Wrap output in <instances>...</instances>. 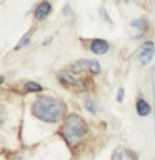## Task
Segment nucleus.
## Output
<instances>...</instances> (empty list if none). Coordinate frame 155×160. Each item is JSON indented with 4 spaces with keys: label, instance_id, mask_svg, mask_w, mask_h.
<instances>
[{
    "label": "nucleus",
    "instance_id": "1",
    "mask_svg": "<svg viewBox=\"0 0 155 160\" xmlns=\"http://www.w3.org/2000/svg\"><path fill=\"white\" fill-rule=\"evenodd\" d=\"M63 103L58 98L47 97V95H40L32 105V113L42 122L55 123L63 117Z\"/></svg>",
    "mask_w": 155,
    "mask_h": 160
},
{
    "label": "nucleus",
    "instance_id": "2",
    "mask_svg": "<svg viewBox=\"0 0 155 160\" xmlns=\"http://www.w3.org/2000/svg\"><path fill=\"white\" fill-rule=\"evenodd\" d=\"M88 128L85 120L80 117V115H70V117L65 120L63 127H62V137L65 138V142L68 145H75L78 140H82L85 135H87Z\"/></svg>",
    "mask_w": 155,
    "mask_h": 160
},
{
    "label": "nucleus",
    "instance_id": "3",
    "mask_svg": "<svg viewBox=\"0 0 155 160\" xmlns=\"http://www.w3.org/2000/svg\"><path fill=\"white\" fill-rule=\"evenodd\" d=\"M153 53H155V45H153V42L147 40V42H143L142 47L138 48L137 60H138L142 65H147V63H150V60L153 58Z\"/></svg>",
    "mask_w": 155,
    "mask_h": 160
},
{
    "label": "nucleus",
    "instance_id": "4",
    "mask_svg": "<svg viewBox=\"0 0 155 160\" xmlns=\"http://www.w3.org/2000/svg\"><path fill=\"white\" fill-rule=\"evenodd\" d=\"M90 70V72L93 73H98L100 72V65L98 62H95V60H78V62H75L70 65V72H82V70Z\"/></svg>",
    "mask_w": 155,
    "mask_h": 160
},
{
    "label": "nucleus",
    "instance_id": "5",
    "mask_svg": "<svg viewBox=\"0 0 155 160\" xmlns=\"http://www.w3.org/2000/svg\"><path fill=\"white\" fill-rule=\"evenodd\" d=\"M147 27H148V23H147V20L145 18H137V20H133L132 22V37L133 38H140L142 35H145V32H147Z\"/></svg>",
    "mask_w": 155,
    "mask_h": 160
},
{
    "label": "nucleus",
    "instance_id": "6",
    "mask_svg": "<svg viewBox=\"0 0 155 160\" xmlns=\"http://www.w3.org/2000/svg\"><path fill=\"white\" fill-rule=\"evenodd\" d=\"M50 12H52V5H50V2H47V0H43V2H40L37 5V8H35V18L45 20L50 15Z\"/></svg>",
    "mask_w": 155,
    "mask_h": 160
},
{
    "label": "nucleus",
    "instance_id": "7",
    "mask_svg": "<svg viewBox=\"0 0 155 160\" xmlns=\"http://www.w3.org/2000/svg\"><path fill=\"white\" fill-rule=\"evenodd\" d=\"M58 80H60V83L65 85V87H68V88H75V90H78V88H82V85H80L78 80H75L72 75H68V73H58Z\"/></svg>",
    "mask_w": 155,
    "mask_h": 160
},
{
    "label": "nucleus",
    "instance_id": "8",
    "mask_svg": "<svg viewBox=\"0 0 155 160\" xmlns=\"http://www.w3.org/2000/svg\"><path fill=\"white\" fill-rule=\"evenodd\" d=\"M90 50H92L95 55H103V53H107V50H108V43L102 38H95V40H92V43H90Z\"/></svg>",
    "mask_w": 155,
    "mask_h": 160
},
{
    "label": "nucleus",
    "instance_id": "9",
    "mask_svg": "<svg viewBox=\"0 0 155 160\" xmlns=\"http://www.w3.org/2000/svg\"><path fill=\"white\" fill-rule=\"evenodd\" d=\"M150 112H152V108H150V105L147 103V100H143V98L137 100V113L140 117H147Z\"/></svg>",
    "mask_w": 155,
    "mask_h": 160
},
{
    "label": "nucleus",
    "instance_id": "10",
    "mask_svg": "<svg viewBox=\"0 0 155 160\" xmlns=\"http://www.w3.org/2000/svg\"><path fill=\"white\" fill-rule=\"evenodd\" d=\"M112 160H130V155L125 147H117L112 155Z\"/></svg>",
    "mask_w": 155,
    "mask_h": 160
},
{
    "label": "nucleus",
    "instance_id": "11",
    "mask_svg": "<svg viewBox=\"0 0 155 160\" xmlns=\"http://www.w3.org/2000/svg\"><path fill=\"white\" fill-rule=\"evenodd\" d=\"M25 92H40V90H42V87H40V85L38 83H35V82H27V83H25Z\"/></svg>",
    "mask_w": 155,
    "mask_h": 160
},
{
    "label": "nucleus",
    "instance_id": "12",
    "mask_svg": "<svg viewBox=\"0 0 155 160\" xmlns=\"http://www.w3.org/2000/svg\"><path fill=\"white\" fill-rule=\"evenodd\" d=\"M30 35H32V32L25 33L23 37H22V40H20V42L17 43V47H15V50H20V48H22V47H25V45H27V43L30 42Z\"/></svg>",
    "mask_w": 155,
    "mask_h": 160
},
{
    "label": "nucleus",
    "instance_id": "13",
    "mask_svg": "<svg viewBox=\"0 0 155 160\" xmlns=\"http://www.w3.org/2000/svg\"><path fill=\"white\" fill-rule=\"evenodd\" d=\"M85 108L90 110L92 113H97V107H95V103L92 102V100H87V102H85Z\"/></svg>",
    "mask_w": 155,
    "mask_h": 160
},
{
    "label": "nucleus",
    "instance_id": "14",
    "mask_svg": "<svg viewBox=\"0 0 155 160\" xmlns=\"http://www.w3.org/2000/svg\"><path fill=\"white\" fill-rule=\"evenodd\" d=\"M152 93H153V108H155V67L152 70ZM153 128H155V122H153Z\"/></svg>",
    "mask_w": 155,
    "mask_h": 160
},
{
    "label": "nucleus",
    "instance_id": "15",
    "mask_svg": "<svg viewBox=\"0 0 155 160\" xmlns=\"http://www.w3.org/2000/svg\"><path fill=\"white\" fill-rule=\"evenodd\" d=\"M70 15H72V10H70V7L67 5V7H65V17H70Z\"/></svg>",
    "mask_w": 155,
    "mask_h": 160
},
{
    "label": "nucleus",
    "instance_id": "16",
    "mask_svg": "<svg viewBox=\"0 0 155 160\" xmlns=\"http://www.w3.org/2000/svg\"><path fill=\"white\" fill-rule=\"evenodd\" d=\"M123 98V88H118V100Z\"/></svg>",
    "mask_w": 155,
    "mask_h": 160
},
{
    "label": "nucleus",
    "instance_id": "17",
    "mask_svg": "<svg viewBox=\"0 0 155 160\" xmlns=\"http://www.w3.org/2000/svg\"><path fill=\"white\" fill-rule=\"evenodd\" d=\"M3 80H5V78L2 77V75H0V85H2V83H3Z\"/></svg>",
    "mask_w": 155,
    "mask_h": 160
},
{
    "label": "nucleus",
    "instance_id": "18",
    "mask_svg": "<svg viewBox=\"0 0 155 160\" xmlns=\"http://www.w3.org/2000/svg\"><path fill=\"white\" fill-rule=\"evenodd\" d=\"M12 160H23V158H20V157H15V158H12Z\"/></svg>",
    "mask_w": 155,
    "mask_h": 160
}]
</instances>
